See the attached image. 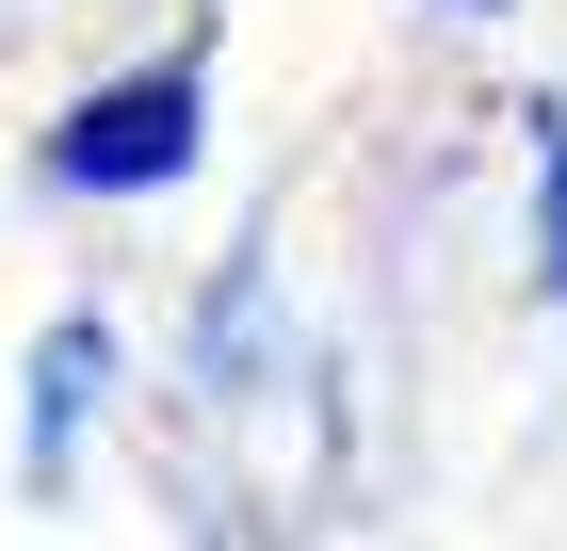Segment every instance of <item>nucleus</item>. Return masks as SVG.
<instances>
[{"instance_id":"1","label":"nucleus","mask_w":567,"mask_h":551,"mask_svg":"<svg viewBox=\"0 0 567 551\" xmlns=\"http://www.w3.org/2000/svg\"><path fill=\"white\" fill-rule=\"evenodd\" d=\"M163 163H178V82L97 98V130H65V178H163Z\"/></svg>"}]
</instances>
